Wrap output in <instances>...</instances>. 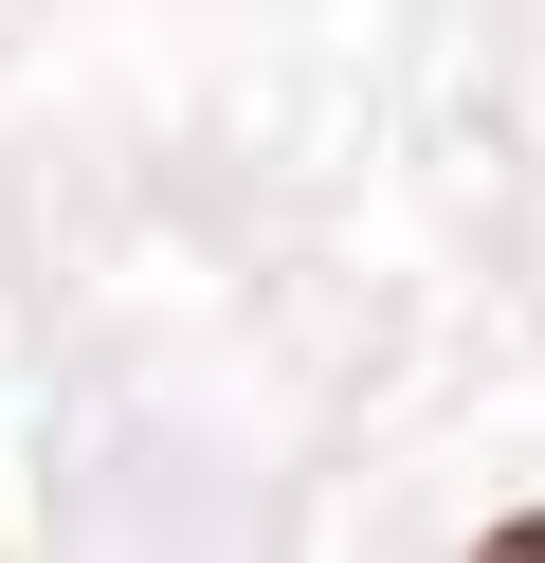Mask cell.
<instances>
[{
    "label": "cell",
    "instance_id": "cell-1",
    "mask_svg": "<svg viewBox=\"0 0 545 563\" xmlns=\"http://www.w3.org/2000/svg\"><path fill=\"white\" fill-rule=\"evenodd\" d=\"M472 563H545V509H509V527H491V545H472Z\"/></svg>",
    "mask_w": 545,
    "mask_h": 563
}]
</instances>
